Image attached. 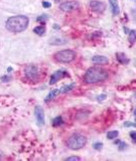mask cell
Listing matches in <instances>:
<instances>
[{"instance_id":"484cf974","label":"cell","mask_w":136,"mask_h":161,"mask_svg":"<svg viewBox=\"0 0 136 161\" xmlns=\"http://www.w3.org/2000/svg\"><path fill=\"white\" fill-rule=\"evenodd\" d=\"M106 97H107V96H106V94H103V95H100V96H97V100H104L105 98H106Z\"/></svg>"},{"instance_id":"4fadbf2b","label":"cell","mask_w":136,"mask_h":161,"mask_svg":"<svg viewBox=\"0 0 136 161\" xmlns=\"http://www.w3.org/2000/svg\"><path fill=\"white\" fill-rule=\"evenodd\" d=\"M60 93H61V90L60 89H54L52 91H50L49 94L47 95V97L45 98V101H46V103H49L50 100H52L54 97H56L58 94H60Z\"/></svg>"},{"instance_id":"9c48e42d","label":"cell","mask_w":136,"mask_h":161,"mask_svg":"<svg viewBox=\"0 0 136 161\" xmlns=\"http://www.w3.org/2000/svg\"><path fill=\"white\" fill-rule=\"evenodd\" d=\"M35 115H36L38 124L40 126H43L45 124V113H44L43 108H42L40 105H37L35 108Z\"/></svg>"},{"instance_id":"44dd1931","label":"cell","mask_w":136,"mask_h":161,"mask_svg":"<svg viewBox=\"0 0 136 161\" xmlns=\"http://www.w3.org/2000/svg\"><path fill=\"white\" fill-rule=\"evenodd\" d=\"M102 147H103V143H95L93 144V148L96 150H101Z\"/></svg>"},{"instance_id":"3957f363","label":"cell","mask_w":136,"mask_h":161,"mask_svg":"<svg viewBox=\"0 0 136 161\" xmlns=\"http://www.w3.org/2000/svg\"><path fill=\"white\" fill-rule=\"evenodd\" d=\"M86 142L87 139L86 136L79 133H74L67 139L66 145L71 150H79L86 145Z\"/></svg>"},{"instance_id":"7a4b0ae2","label":"cell","mask_w":136,"mask_h":161,"mask_svg":"<svg viewBox=\"0 0 136 161\" xmlns=\"http://www.w3.org/2000/svg\"><path fill=\"white\" fill-rule=\"evenodd\" d=\"M29 19L25 15H14L8 18L5 22V28L8 32L18 33L28 28Z\"/></svg>"},{"instance_id":"5bb4252c","label":"cell","mask_w":136,"mask_h":161,"mask_svg":"<svg viewBox=\"0 0 136 161\" xmlns=\"http://www.w3.org/2000/svg\"><path fill=\"white\" fill-rule=\"evenodd\" d=\"M63 124H64V120H63V118L61 116H58L56 118H53L52 121V125L54 127H59V126H62Z\"/></svg>"},{"instance_id":"e0dca14e","label":"cell","mask_w":136,"mask_h":161,"mask_svg":"<svg viewBox=\"0 0 136 161\" xmlns=\"http://www.w3.org/2000/svg\"><path fill=\"white\" fill-rule=\"evenodd\" d=\"M74 87H75V83H71V84H69V85H66L64 87H62L60 90H61V93H65V92L72 90Z\"/></svg>"},{"instance_id":"5b68a950","label":"cell","mask_w":136,"mask_h":161,"mask_svg":"<svg viewBox=\"0 0 136 161\" xmlns=\"http://www.w3.org/2000/svg\"><path fill=\"white\" fill-rule=\"evenodd\" d=\"M24 77L29 82H38L41 78V72L39 67L36 65H29L24 67Z\"/></svg>"},{"instance_id":"ffe728a7","label":"cell","mask_w":136,"mask_h":161,"mask_svg":"<svg viewBox=\"0 0 136 161\" xmlns=\"http://www.w3.org/2000/svg\"><path fill=\"white\" fill-rule=\"evenodd\" d=\"M118 147H119V150L122 151V150H124L125 148L127 147V144L125 142H120V143H119V146Z\"/></svg>"},{"instance_id":"8fae6325","label":"cell","mask_w":136,"mask_h":161,"mask_svg":"<svg viewBox=\"0 0 136 161\" xmlns=\"http://www.w3.org/2000/svg\"><path fill=\"white\" fill-rule=\"evenodd\" d=\"M109 3H110V6H111L113 15L116 16L120 13V6H119V3L117 0H109Z\"/></svg>"},{"instance_id":"52a82bcc","label":"cell","mask_w":136,"mask_h":161,"mask_svg":"<svg viewBox=\"0 0 136 161\" xmlns=\"http://www.w3.org/2000/svg\"><path fill=\"white\" fill-rule=\"evenodd\" d=\"M68 76V73H67V71L65 70H63V69H60V70H57V71H55L54 73L52 74V76H51V78H50V84L52 85V84H55L57 81H59L60 79L62 78H64V77H67Z\"/></svg>"},{"instance_id":"d6986e66","label":"cell","mask_w":136,"mask_h":161,"mask_svg":"<svg viewBox=\"0 0 136 161\" xmlns=\"http://www.w3.org/2000/svg\"><path fill=\"white\" fill-rule=\"evenodd\" d=\"M81 158L80 157H78V156H70V157H68V158H66L65 160L66 161H76V160H80Z\"/></svg>"},{"instance_id":"4316f807","label":"cell","mask_w":136,"mask_h":161,"mask_svg":"<svg viewBox=\"0 0 136 161\" xmlns=\"http://www.w3.org/2000/svg\"><path fill=\"white\" fill-rule=\"evenodd\" d=\"M132 1H134V2H135V3H136V0H132Z\"/></svg>"},{"instance_id":"7402d4cb","label":"cell","mask_w":136,"mask_h":161,"mask_svg":"<svg viewBox=\"0 0 136 161\" xmlns=\"http://www.w3.org/2000/svg\"><path fill=\"white\" fill-rule=\"evenodd\" d=\"M47 16H48V15H46V14H44V15H40L39 18H37V22H44V20L47 19Z\"/></svg>"},{"instance_id":"6da1fadb","label":"cell","mask_w":136,"mask_h":161,"mask_svg":"<svg viewBox=\"0 0 136 161\" xmlns=\"http://www.w3.org/2000/svg\"><path fill=\"white\" fill-rule=\"evenodd\" d=\"M109 78L108 71L102 68V67H91L88 68L83 76L84 82L87 84H96L100 82H104Z\"/></svg>"},{"instance_id":"cb8c5ba5","label":"cell","mask_w":136,"mask_h":161,"mask_svg":"<svg viewBox=\"0 0 136 161\" xmlns=\"http://www.w3.org/2000/svg\"><path fill=\"white\" fill-rule=\"evenodd\" d=\"M130 137L132 138V140L136 143V132H135V131H132V132H130Z\"/></svg>"},{"instance_id":"ac0fdd59","label":"cell","mask_w":136,"mask_h":161,"mask_svg":"<svg viewBox=\"0 0 136 161\" xmlns=\"http://www.w3.org/2000/svg\"><path fill=\"white\" fill-rule=\"evenodd\" d=\"M119 135V132L118 131H110V132L107 134V138L110 139V140H113L115 138H117Z\"/></svg>"},{"instance_id":"30bf717a","label":"cell","mask_w":136,"mask_h":161,"mask_svg":"<svg viewBox=\"0 0 136 161\" xmlns=\"http://www.w3.org/2000/svg\"><path fill=\"white\" fill-rule=\"evenodd\" d=\"M92 62L97 65H105L109 63V59L106 56H102V55H96L92 58Z\"/></svg>"},{"instance_id":"2e32d148","label":"cell","mask_w":136,"mask_h":161,"mask_svg":"<svg viewBox=\"0 0 136 161\" xmlns=\"http://www.w3.org/2000/svg\"><path fill=\"white\" fill-rule=\"evenodd\" d=\"M34 33L39 36H43L46 33V28H45V27H43V25H39V27H36L34 28Z\"/></svg>"},{"instance_id":"d4e9b609","label":"cell","mask_w":136,"mask_h":161,"mask_svg":"<svg viewBox=\"0 0 136 161\" xmlns=\"http://www.w3.org/2000/svg\"><path fill=\"white\" fill-rule=\"evenodd\" d=\"M43 6H44L45 8H49V7L51 6V4H50L49 2H47V1H44V2H43Z\"/></svg>"},{"instance_id":"277c9868","label":"cell","mask_w":136,"mask_h":161,"mask_svg":"<svg viewBox=\"0 0 136 161\" xmlns=\"http://www.w3.org/2000/svg\"><path fill=\"white\" fill-rule=\"evenodd\" d=\"M75 58H76V53L73 50H61L54 54L55 61H57L58 63H62V64L70 63Z\"/></svg>"},{"instance_id":"603a6c76","label":"cell","mask_w":136,"mask_h":161,"mask_svg":"<svg viewBox=\"0 0 136 161\" xmlns=\"http://www.w3.org/2000/svg\"><path fill=\"white\" fill-rule=\"evenodd\" d=\"M10 79H11V76L5 75V76H3V77H1V81H3V82H8Z\"/></svg>"},{"instance_id":"7c38bea8","label":"cell","mask_w":136,"mask_h":161,"mask_svg":"<svg viewBox=\"0 0 136 161\" xmlns=\"http://www.w3.org/2000/svg\"><path fill=\"white\" fill-rule=\"evenodd\" d=\"M116 59H117V61L122 65H127V64H129V62H130V60L127 58V56L124 53H117Z\"/></svg>"},{"instance_id":"ba28073f","label":"cell","mask_w":136,"mask_h":161,"mask_svg":"<svg viewBox=\"0 0 136 161\" xmlns=\"http://www.w3.org/2000/svg\"><path fill=\"white\" fill-rule=\"evenodd\" d=\"M78 7H79V4L77 1H67V2L60 4V9L65 12H70V11L76 10Z\"/></svg>"},{"instance_id":"8992f818","label":"cell","mask_w":136,"mask_h":161,"mask_svg":"<svg viewBox=\"0 0 136 161\" xmlns=\"http://www.w3.org/2000/svg\"><path fill=\"white\" fill-rule=\"evenodd\" d=\"M90 7L92 11L97 12V13H103L106 9V4L99 0H92L90 2Z\"/></svg>"},{"instance_id":"9a60e30c","label":"cell","mask_w":136,"mask_h":161,"mask_svg":"<svg viewBox=\"0 0 136 161\" xmlns=\"http://www.w3.org/2000/svg\"><path fill=\"white\" fill-rule=\"evenodd\" d=\"M128 41L131 44H133L136 42V29H131L128 33Z\"/></svg>"}]
</instances>
